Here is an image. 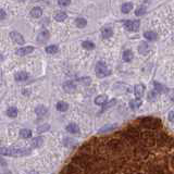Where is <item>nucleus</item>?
<instances>
[{
  "label": "nucleus",
  "instance_id": "nucleus-1",
  "mask_svg": "<svg viewBox=\"0 0 174 174\" xmlns=\"http://www.w3.org/2000/svg\"><path fill=\"white\" fill-rule=\"evenodd\" d=\"M59 174H174V137L137 120L87 140Z\"/></svg>",
  "mask_w": 174,
  "mask_h": 174
},
{
  "label": "nucleus",
  "instance_id": "nucleus-2",
  "mask_svg": "<svg viewBox=\"0 0 174 174\" xmlns=\"http://www.w3.org/2000/svg\"><path fill=\"white\" fill-rule=\"evenodd\" d=\"M138 122L143 126L148 127V129H162V122H161V120L157 119V118L146 116L143 119H139Z\"/></svg>",
  "mask_w": 174,
  "mask_h": 174
},
{
  "label": "nucleus",
  "instance_id": "nucleus-3",
  "mask_svg": "<svg viewBox=\"0 0 174 174\" xmlns=\"http://www.w3.org/2000/svg\"><path fill=\"white\" fill-rule=\"evenodd\" d=\"M111 74V70L108 68V65L104 63V61H99L96 64V75L99 79H104L106 76Z\"/></svg>",
  "mask_w": 174,
  "mask_h": 174
},
{
  "label": "nucleus",
  "instance_id": "nucleus-4",
  "mask_svg": "<svg viewBox=\"0 0 174 174\" xmlns=\"http://www.w3.org/2000/svg\"><path fill=\"white\" fill-rule=\"evenodd\" d=\"M139 21L135 20V21H125L124 22V26L125 28L129 32H137L139 30Z\"/></svg>",
  "mask_w": 174,
  "mask_h": 174
},
{
  "label": "nucleus",
  "instance_id": "nucleus-5",
  "mask_svg": "<svg viewBox=\"0 0 174 174\" xmlns=\"http://www.w3.org/2000/svg\"><path fill=\"white\" fill-rule=\"evenodd\" d=\"M30 154V148H12L11 149V156H13V157H23V156Z\"/></svg>",
  "mask_w": 174,
  "mask_h": 174
},
{
  "label": "nucleus",
  "instance_id": "nucleus-6",
  "mask_svg": "<svg viewBox=\"0 0 174 174\" xmlns=\"http://www.w3.org/2000/svg\"><path fill=\"white\" fill-rule=\"evenodd\" d=\"M10 37L14 44H18V45H24V43H25L24 37H23L20 33H18V32H11Z\"/></svg>",
  "mask_w": 174,
  "mask_h": 174
},
{
  "label": "nucleus",
  "instance_id": "nucleus-7",
  "mask_svg": "<svg viewBox=\"0 0 174 174\" xmlns=\"http://www.w3.org/2000/svg\"><path fill=\"white\" fill-rule=\"evenodd\" d=\"M49 37H50L49 32L47 30H43L39 34L37 35V41H38L39 44H45L46 41L49 39Z\"/></svg>",
  "mask_w": 174,
  "mask_h": 174
},
{
  "label": "nucleus",
  "instance_id": "nucleus-8",
  "mask_svg": "<svg viewBox=\"0 0 174 174\" xmlns=\"http://www.w3.org/2000/svg\"><path fill=\"white\" fill-rule=\"evenodd\" d=\"M63 89H64L65 93H69V94H72L74 93L75 89H76V85H75L74 82L72 81H68L63 84Z\"/></svg>",
  "mask_w": 174,
  "mask_h": 174
},
{
  "label": "nucleus",
  "instance_id": "nucleus-9",
  "mask_svg": "<svg viewBox=\"0 0 174 174\" xmlns=\"http://www.w3.org/2000/svg\"><path fill=\"white\" fill-rule=\"evenodd\" d=\"M34 51V47L32 46H26V47H23V48H20V49H16L15 53L18 56H26L30 55V52Z\"/></svg>",
  "mask_w": 174,
  "mask_h": 174
},
{
  "label": "nucleus",
  "instance_id": "nucleus-10",
  "mask_svg": "<svg viewBox=\"0 0 174 174\" xmlns=\"http://www.w3.org/2000/svg\"><path fill=\"white\" fill-rule=\"evenodd\" d=\"M134 93L136 98L140 99L145 94V85L144 84H137L134 87Z\"/></svg>",
  "mask_w": 174,
  "mask_h": 174
},
{
  "label": "nucleus",
  "instance_id": "nucleus-11",
  "mask_svg": "<svg viewBox=\"0 0 174 174\" xmlns=\"http://www.w3.org/2000/svg\"><path fill=\"white\" fill-rule=\"evenodd\" d=\"M108 102V96L107 95H99L95 98V104L98 106H104Z\"/></svg>",
  "mask_w": 174,
  "mask_h": 174
},
{
  "label": "nucleus",
  "instance_id": "nucleus-12",
  "mask_svg": "<svg viewBox=\"0 0 174 174\" xmlns=\"http://www.w3.org/2000/svg\"><path fill=\"white\" fill-rule=\"evenodd\" d=\"M44 145V138L41 136H38V137H35L33 140H32V147L33 148H39Z\"/></svg>",
  "mask_w": 174,
  "mask_h": 174
},
{
  "label": "nucleus",
  "instance_id": "nucleus-13",
  "mask_svg": "<svg viewBox=\"0 0 174 174\" xmlns=\"http://www.w3.org/2000/svg\"><path fill=\"white\" fill-rule=\"evenodd\" d=\"M66 131L69 133H72V134H79L80 133V127H79V125L75 124V123H70L66 126Z\"/></svg>",
  "mask_w": 174,
  "mask_h": 174
},
{
  "label": "nucleus",
  "instance_id": "nucleus-14",
  "mask_svg": "<svg viewBox=\"0 0 174 174\" xmlns=\"http://www.w3.org/2000/svg\"><path fill=\"white\" fill-rule=\"evenodd\" d=\"M30 77V75L28 73H26V72H18L16 74L14 75V79L15 81H19V82H23V81H26L27 79Z\"/></svg>",
  "mask_w": 174,
  "mask_h": 174
},
{
  "label": "nucleus",
  "instance_id": "nucleus-15",
  "mask_svg": "<svg viewBox=\"0 0 174 174\" xmlns=\"http://www.w3.org/2000/svg\"><path fill=\"white\" fill-rule=\"evenodd\" d=\"M41 15H43V10H41V8H39V7H35V8H33L32 11H30V16H32V18L38 19Z\"/></svg>",
  "mask_w": 174,
  "mask_h": 174
},
{
  "label": "nucleus",
  "instance_id": "nucleus-16",
  "mask_svg": "<svg viewBox=\"0 0 174 174\" xmlns=\"http://www.w3.org/2000/svg\"><path fill=\"white\" fill-rule=\"evenodd\" d=\"M101 35H102V38H104V39H107V38H110L112 35H113V30H112V28L111 27H104V28H102V30H101Z\"/></svg>",
  "mask_w": 174,
  "mask_h": 174
},
{
  "label": "nucleus",
  "instance_id": "nucleus-17",
  "mask_svg": "<svg viewBox=\"0 0 174 174\" xmlns=\"http://www.w3.org/2000/svg\"><path fill=\"white\" fill-rule=\"evenodd\" d=\"M48 112V109L45 106H38L36 109H35V113L38 115V116H44Z\"/></svg>",
  "mask_w": 174,
  "mask_h": 174
},
{
  "label": "nucleus",
  "instance_id": "nucleus-18",
  "mask_svg": "<svg viewBox=\"0 0 174 174\" xmlns=\"http://www.w3.org/2000/svg\"><path fill=\"white\" fill-rule=\"evenodd\" d=\"M144 37L146 38V39L150 40V41H154V40H157V38H158V35L156 34L154 32L148 30V32H145Z\"/></svg>",
  "mask_w": 174,
  "mask_h": 174
},
{
  "label": "nucleus",
  "instance_id": "nucleus-19",
  "mask_svg": "<svg viewBox=\"0 0 174 174\" xmlns=\"http://www.w3.org/2000/svg\"><path fill=\"white\" fill-rule=\"evenodd\" d=\"M56 108H57V110L60 111V112H65L66 110L69 109V104H66L65 101H59V102L57 104V106H56Z\"/></svg>",
  "mask_w": 174,
  "mask_h": 174
},
{
  "label": "nucleus",
  "instance_id": "nucleus-20",
  "mask_svg": "<svg viewBox=\"0 0 174 174\" xmlns=\"http://www.w3.org/2000/svg\"><path fill=\"white\" fill-rule=\"evenodd\" d=\"M138 51L140 55H147V52L149 51V46H148V44L145 43V41L144 43H142L138 47Z\"/></svg>",
  "mask_w": 174,
  "mask_h": 174
},
{
  "label": "nucleus",
  "instance_id": "nucleus-21",
  "mask_svg": "<svg viewBox=\"0 0 174 174\" xmlns=\"http://www.w3.org/2000/svg\"><path fill=\"white\" fill-rule=\"evenodd\" d=\"M142 100L140 99H138V98H136V99H133V100H131L129 101V107L132 108V109H134V110H136V109H138L139 107L142 106Z\"/></svg>",
  "mask_w": 174,
  "mask_h": 174
},
{
  "label": "nucleus",
  "instance_id": "nucleus-22",
  "mask_svg": "<svg viewBox=\"0 0 174 174\" xmlns=\"http://www.w3.org/2000/svg\"><path fill=\"white\" fill-rule=\"evenodd\" d=\"M20 136L24 139L30 138L32 137V131L28 129H22L20 131Z\"/></svg>",
  "mask_w": 174,
  "mask_h": 174
},
{
  "label": "nucleus",
  "instance_id": "nucleus-23",
  "mask_svg": "<svg viewBox=\"0 0 174 174\" xmlns=\"http://www.w3.org/2000/svg\"><path fill=\"white\" fill-rule=\"evenodd\" d=\"M66 18H68V14L65 12H58L55 15V20L57 22H63V21L66 20Z\"/></svg>",
  "mask_w": 174,
  "mask_h": 174
},
{
  "label": "nucleus",
  "instance_id": "nucleus-24",
  "mask_svg": "<svg viewBox=\"0 0 174 174\" xmlns=\"http://www.w3.org/2000/svg\"><path fill=\"white\" fill-rule=\"evenodd\" d=\"M132 9H133V3H131V2H126V3H124V5L121 7V11L123 12V13H129L131 11H132Z\"/></svg>",
  "mask_w": 174,
  "mask_h": 174
},
{
  "label": "nucleus",
  "instance_id": "nucleus-25",
  "mask_svg": "<svg viewBox=\"0 0 174 174\" xmlns=\"http://www.w3.org/2000/svg\"><path fill=\"white\" fill-rule=\"evenodd\" d=\"M133 52L131 51V50H125L124 52H123V60H124L125 62H131L132 60H133Z\"/></svg>",
  "mask_w": 174,
  "mask_h": 174
},
{
  "label": "nucleus",
  "instance_id": "nucleus-26",
  "mask_svg": "<svg viewBox=\"0 0 174 174\" xmlns=\"http://www.w3.org/2000/svg\"><path fill=\"white\" fill-rule=\"evenodd\" d=\"M75 25H76L77 27H80V28H84L85 26L87 25V21L85 20L84 18H77V19L75 20Z\"/></svg>",
  "mask_w": 174,
  "mask_h": 174
},
{
  "label": "nucleus",
  "instance_id": "nucleus-27",
  "mask_svg": "<svg viewBox=\"0 0 174 174\" xmlns=\"http://www.w3.org/2000/svg\"><path fill=\"white\" fill-rule=\"evenodd\" d=\"M58 50H59V48H58V46L56 45H50L46 47V52L49 53V55H55V53L58 52Z\"/></svg>",
  "mask_w": 174,
  "mask_h": 174
},
{
  "label": "nucleus",
  "instance_id": "nucleus-28",
  "mask_svg": "<svg viewBox=\"0 0 174 174\" xmlns=\"http://www.w3.org/2000/svg\"><path fill=\"white\" fill-rule=\"evenodd\" d=\"M154 90H156L157 93H159V94H163V93L167 91V88L164 87L163 85L159 84L158 82H154Z\"/></svg>",
  "mask_w": 174,
  "mask_h": 174
},
{
  "label": "nucleus",
  "instance_id": "nucleus-29",
  "mask_svg": "<svg viewBox=\"0 0 174 174\" xmlns=\"http://www.w3.org/2000/svg\"><path fill=\"white\" fill-rule=\"evenodd\" d=\"M115 124H110V125H106L104 126L102 129H99V133H110V132H112L113 129H115Z\"/></svg>",
  "mask_w": 174,
  "mask_h": 174
},
{
  "label": "nucleus",
  "instance_id": "nucleus-30",
  "mask_svg": "<svg viewBox=\"0 0 174 174\" xmlns=\"http://www.w3.org/2000/svg\"><path fill=\"white\" fill-rule=\"evenodd\" d=\"M82 46H83V48L87 50H93L95 48V44L93 41H89V40H85L82 43Z\"/></svg>",
  "mask_w": 174,
  "mask_h": 174
},
{
  "label": "nucleus",
  "instance_id": "nucleus-31",
  "mask_svg": "<svg viewBox=\"0 0 174 174\" xmlns=\"http://www.w3.org/2000/svg\"><path fill=\"white\" fill-rule=\"evenodd\" d=\"M7 115L10 116V118H15L18 115V109L15 107H10L7 110Z\"/></svg>",
  "mask_w": 174,
  "mask_h": 174
},
{
  "label": "nucleus",
  "instance_id": "nucleus-32",
  "mask_svg": "<svg viewBox=\"0 0 174 174\" xmlns=\"http://www.w3.org/2000/svg\"><path fill=\"white\" fill-rule=\"evenodd\" d=\"M49 129H50V125L49 124L40 125V126H38V129H37V133H38V134L45 133V132H47V131H48Z\"/></svg>",
  "mask_w": 174,
  "mask_h": 174
},
{
  "label": "nucleus",
  "instance_id": "nucleus-33",
  "mask_svg": "<svg viewBox=\"0 0 174 174\" xmlns=\"http://www.w3.org/2000/svg\"><path fill=\"white\" fill-rule=\"evenodd\" d=\"M0 154L2 156H11V149L7 147H0Z\"/></svg>",
  "mask_w": 174,
  "mask_h": 174
},
{
  "label": "nucleus",
  "instance_id": "nucleus-34",
  "mask_svg": "<svg viewBox=\"0 0 174 174\" xmlns=\"http://www.w3.org/2000/svg\"><path fill=\"white\" fill-rule=\"evenodd\" d=\"M157 94H158V93H157L156 90H150L148 96H147V97H148V100H149V101H154V100H156V98H157Z\"/></svg>",
  "mask_w": 174,
  "mask_h": 174
},
{
  "label": "nucleus",
  "instance_id": "nucleus-35",
  "mask_svg": "<svg viewBox=\"0 0 174 174\" xmlns=\"http://www.w3.org/2000/svg\"><path fill=\"white\" fill-rule=\"evenodd\" d=\"M145 13H146L145 7H139L138 9H136V11H135V14L137 15V16H142V15H144Z\"/></svg>",
  "mask_w": 174,
  "mask_h": 174
},
{
  "label": "nucleus",
  "instance_id": "nucleus-36",
  "mask_svg": "<svg viewBox=\"0 0 174 174\" xmlns=\"http://www.w3.org/2000/svg\"><path fill=\"white\" fill-rule=\"evenodd\" d=\"M80 83H82L83 85H89L90 83H91V80H90V77H82V79H80Z\"/></svg>",
  "mask_w": 174,
  "mask_h": 174
},
{
  "label": "nucleus",
  "instance_id": "nucleus-37",
  "mask_svg": "<svg viewBox=\"0 0 174 174\" xmlns=\"http://www.w3.org/2000/svg\"><path fill=\"white\" fill-rule=\"evenodd\" d=\"M71 3V0H58V5L60 7H68Z\"/></svg>",
  "mask_w": 174,
  "mask_h": 174
},
{
  "label": "nucleus",
  "instance_id": "nucleus-38",
  "mask_svg": "<svg viewBox=\"0 0 174 174\" xmlns=\"http://www.w3.org/2000/svg\"><path fill=\"white\" fill-rule=\"evenodd\" d=\"M116 104V100H112V101H110L109 104H104V109H107V108H111V107H112V106H113V104Z\"/></svg>",
  "mask_w": 174,
  "mask_h": 174
},
{
  "label": "nucleus",
  "instance_id": "nucleus-39",
  "mask_svg": "<svg viewBox=\"0 0 174 174\" xmlns=\"http://www.w3.org/2000/svg\"><path fill=\"white\" fill-rule=\"evenodd\" d=\"M7 18V13H5V11L3 9H0V20H3Z\"/></svg>",
  "mask_w": 174,
  "mask_h": 174
},
{
  "label": "nucleus",
  "instance_id": "nucleus-40",
  "mask_svg": "<svg viewBox=\"0 0 174 174\" xmlns=\"http://www.w3.org/2000/svg\"><path fill=\"white\" fill-rule=\"evenodd\" d=\"M168 118H169V120L171 122H174V111H171V112H170Z\"/></svg>",
  "mask_w": 174,
  "mask_h": 174
},
{
  "label": "nucleus",
  "instance_id": "nucleus-41",
  "mask_svg": "<svg viewBox=\"0 0 174 174\" xmlns=\"http://www.w3.org/2000/svg\"><path fill=\"white\" fill-rule=\"evenodd\" d=\"M28 174H39V173H38L37 171H30V172Z\"/></svg>",
  "mask_w": 174,
  "mask_h": 174
},
{
  "label": "nucleus",
  "instance_id": "nucleus-42",
  "mask_svg": "<svg viewBox=\"0 0 174 174\" xmlns=\"http://www.w3.org/2000/svg\"><path fill=\"white\" fill-rule=\"evenodd\" d=\"M0 61H3V56L0 55Z\"/></svg>",
  "mask_w": 174,
  "mask_h": 174
},
{
  "label": "nucleus",
  "instance_id": "nucleus-43",
  "mask_svg": "<svg viewBox=\"0 0 174 174\" xmlns=\"http://www.w3.org/2000/svg\"><path fill=\"white\" fill-rule=\"evenodd\" d=\"M0 145H1V142H0Z\"/></svg>",
  "mask_w": 174,
  "mask_h": 174
}]
</instances>
